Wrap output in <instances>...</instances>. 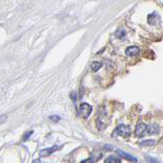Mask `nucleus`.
Wrapping results in <instances>:
<instances>
[{"mask_svg": "<svg viewBox=\"0 0 163 163\" xmlns=\"http://www.w3.org/2000/svg\"><path fill=\"white\" fill-rule=\"evenodd\" d=\"M125 53L128 56H136L139 53V48L138 46H129V47L126 48Z\"/></svg>", "mask_w": 163, "mask_h": 163, "instance_id": "nucleus-4", "label": "nucleus"}, {"mask_svg": "<svg viewBox=\"0 0 163 163\" xmlns=\"http://www.w3.org/2000/svg\"><path fill=\"white\" fill-rule=\"evenodd\" d=\"M148 23L150 25H157L160 23V17L157 14H151L148 17Z\"/></svg>", "mask_w": 163, "mask_h": 163, "instance_id": "nucleus-6", "label": "nucleus"}, {"mask_svg": "<svg viewBox=\"0 0 163 163\" xmlns=\"http://www.w3.org/2000/svg\"><path fill=\"white\" fill-rule=\"evenodd\" d=\"M147 127H148V125H146L145 123H139L136 127V134L139 138L144 136L147 133Z\"/></svg>", "mask_w": 163, "mask_h": 163, "instance_id": "nucleus-3", "label": "nucleus"}, {"mask_svg": "<svg viewBox=\"0 0 163 163\" xmlns=\"http://www.w3.org/2000/svg\"><path fill=\"white\" fill-rule=\"evenodd\" d=\"M156 144H157V142L155 141V139H147V141L142 142L139 145H141L142 147H152Z\"/></svg>", "mask_w": 163, "mask_h": 163, "instance_id": "nucleus-9", "label": "nucleus"}, {"mask_svg": "<svg viewBox=\"0 0 163 163\" xmlns=\"http://www.w3.org/2000/svg\"><path fill=\"white\" fill-rule=\"evenodd\" d=\"M105 163H121L120 159H118L117 157H114V156H110L109 158L106 159Z\"/></svg>", "mask_w": 163, "mask_h": 163, "instance_id": "nucleus-10", "label": "nucleus"}, {"mask_svg": "<svg viewBox=\"0 0 163 163\" xmlns=\"http://www.w3.org/2000/svg\"><path fill=\"white\" fill-rule=\"evenodd\" d=\"M90 67H91V70L92 71H97V70L101 69V67H102V63H100V62H94L91 65H90Z\"/></svg>", "mask_w": 163, "mask_h": 163, "instance_id": "nucleus-11", "label": "nucleus"}, {"mask_svg": "<svg viewBox=\"0 0 163 163\" xmlns=\"http://www.w3.org/2000/svg\"><path fill=\"white\" fill-rule=\"evenodd\" d=\"M131 131H130V127L127 125H124V124H120L116 127L115 131L113 133V136H121L123 138H128L130 136Z\"/></svg>", "mask_w": 163, "mask_h": 163, "instance_id": "nucleus-1", "label": "nucleus"}, {"mask_svg": "<svg viewBox=\"0 0 163 163\" xmlns=\"http://www.w3.org/2000/svg\"><path fill=\"white\" fill-rule=\"evenodd\" d=\"M81 163H92V160L91 159H85L83 161H81Z\"/></svg>", "mask_w": 163, "mask_h": 163, "instance_id": "nucleus-14", "label": "nucleus"}, {"mask_svg": "<svg viewBox=\"0 0 163 163\" xmlns=\"http://www.w3.org/2000/svg\"><path fill=\"white\" fill-rule=\"evenodd\" d=\"M50 119H51V120H56H56H59V117H56V116H54V117H51Z\"/></svg>", "mask_w": 163, "mask_h": 163, "instance_id": "nucleus-16", "label": "nucleus"}, {"mask_svg": "<svg viewBox=\"0 0 163 163\" xmlns=\"http://www.w3.org/2000/svg\"><path fill=\"white\" fill-rule=\"evenodd\" d=\"M115 35H116V37L117 38H123V37H125V32L124 31H117V32L115 33Z\"/></svg>", "mask_w": 163, "mask_h": 163, "instance_id": "nucleus-12", "label": "nucleus"}, {"mask_svg": "<svg viewBox=\"0 0 163 163\" xmlns=\"http://www.w3.org/2000/svg\"><path fill=\"white\" fill-rule=\"evenodd\" d=\"M117 154L120 155L122 158H125L126 160H128V161H133V162H136V158H134V157H133L131 155H129L128 153H126V152L124 151H121V150H117Z\"/></svg>", "mask_w": 163, "mask_h": 163, "instance_id": "nucleus-7", "label": "nucleus"}, {"mask_svg": "<svg viewBox=\"0 0 163 163\" xmlns=\"http://www.w3.org/2000/svg\"><path fill=\"white\" fill-rule=\"evenodd\" d=\"M79 111H80V114H81L82 117L87 118V117H89V115L92 112V107L89 104H87V103H83V104L80 105Z\"/></svg>", "mask_w": 163, "mask_h": 163, "instance_id": "nucleus-2", "label": "nucleus"}, {"mask_svg": "<svg viewBox=\"0 0 163 163\" xmlns=\"http://www.w3.org/2000/svg\"><path fill=\"white\" fill-rule=\"evenodd\" d=\"M33 163H41V161L39 159H35L34 161H33Z\"/></svg>", "mask_w": 163, "mask_h": 163, "instance_id": "nucleus-15", "label": "nucleus"}, {"mask_svg": "<svg viewBox=\"0 0 163 163\" xmlns=\"http://www.w3.org/2000/svg\"><path fill=\"white\" fill-rule=\"evenodd\" d=\"M59 149H61V147H59V146H53V148H50V149H43V150H41V151H40L39 155L41 157L48 156V155L53 154L54 151H56V150H59Z\"/></svg>", "mask_w": 163, "mask_h": 163, "instance_id": "nucleus-5", "label": "nucleus"}, {"mask_svg": "<svg viewBox=\"0 0 163 163\" xmlns=\"http://www.w3.org/2000/svg\"><path fill=\"white\" fill-rule=\"evenodd\" d=\"M32 134H33V130L28 131V133H26L24 134V139H24V141H27V139H29V136H32Z\"/></svg>", "mask_w": 163, "mask_h": 163, "instance_id": "nucleus-13", "label": "nucleus"}, {"mask_svg": "<svg viewBox=\"0 0 163 163\" xmlns=\"http://www.w3.org/2000/svg\"><path fill=\"white\" fill-rule=\"evenodd\" d=\"M158 131H159L158 125H155V124L148 125V127H147V133L148 134H154V133H157Z\"/></svg>", "mask_w": 163, "mask_h": 163, "instance_id": "nucleus-8", "label": "nucleus"}]
</instances>
